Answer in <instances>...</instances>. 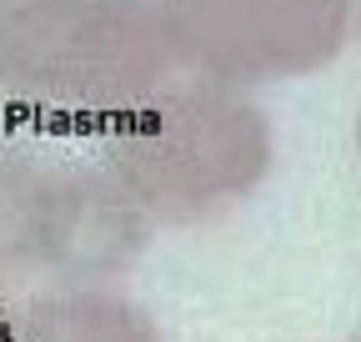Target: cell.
Listing matches in <instances>:
<instances>
[{
	"label": "cell",
	"mask_w": 361,
	"mask_h": 342,
	"mask_svg": "<svg viewBox=\"0 0 361 342\" xmlns=\"http://www.w3.org/2000/svg\"><path fill=\"white\" fill-rule=\"evenodd\" d=\"M176 76L156 0H0V101L40 121H126Z\"/></svg>",
	"instance_id": "1"
},
{
	"label": "cell",
	"mask_w": 361,
	"mask_h": 342,
	"mask_svg": "<svg viewBox=\"0 0 361 342\" xmlns=\"http://www.w3.org/2000/svg\"><path fill=\"white\" fill-rule=\"evenodd\" d=\"M276 161L271 116L251 91L171 76L151 101L111 126L106 171L156 227H201L236 211Z\"/></svg>",
	"instance_id": "2"
},
{
	"label": "cell",
	"mask_w": 361,
	"mask_h": 342,
	"mask_svg": "<svg viewBox=\"0 0 361 342\" xmlns=\"http://www.w3.org/2000/svg\"><path fill=\"white\" fill-rule=\"evenodd\" d=\"M180 76L236 91L326 71L351 40V0H156Z\"/></svg>",
	"instance_id": "3"
},
{
	"label": "cell",
	"mask_w": 361,
	"mask_h": 342,
	"mask_svg": "<svg viewBox=\"0 0 361 342\" xmlns=\"http://www.w3.org/2000/svg\"><path fill=\"white\" fill-rule=\"evenodd\" d=\"M156 222L106 166H56L35 272L56 287H111L151 242Z\"/></svg>",
	"instance_id": "4"
},
{
	"label": "cell",
	"mask_w": 361,
	"mask_h": 342,
	"mask_svg": "<svg viewBox=\"0 0 361 342\" xmlns=\"http://www.w3.org/2000/svg\"><path fill=\"white\" fill-rule=\"evenodd\" d=\"M20 342H166L121 287H45L20 307Z\"/></svg>",
	"instance_id": "5"
},
{
	"label": "cell",
	"mask_w": 361,
	"mask_h": 342,
	"mask_svg": "<svg viewBox=\"0 0 361 342\" xmlns=\"http://www.w3.org/2000/svg\"><path fill=\"white\" fill-rule=\"evenodd\" d=\"M51 177H56L51 161H40L16 141H0V277L35 272Z\"/></svg>",
	"instance_id": "6"
},
{
	"label": "cell",
	"mask_w": 361,
	"mask_h": 342,
	"mask_svg": "<svg viewBox=\"0 0 361 342\" xmlns=\"http://www.w3.org/2000/svg\"><path fill=\"white\" fill-rule=\"evenodd\" d=\"M0 342H20V307L6 292V277H0Z\"/></svg>",
	"instance_id": "7"
},
{
	"label": "cell",
	"mask_w": 361,
	"mask_h": 342,
	"mask_svg": "<svg viewBox=\"0 0 361 342\" xmlns=\"http://www.w3.org/2000/svg\"><path fill=\"white\" fill-rule=\"evenodd\" d=\"M351 40H361V0H351Z\"/></svg>",
	"instance_id": "8"
},
{
	"label": "cell",
	"mask_w": 361,
	"mask_h": 342,
	"mask_svg": "<svg viewBox=\"0 0 361 342\" xmlns=\"http://www.w3.org/2000/svg\"><path fill=\"white\" fill-rule=\"evenodd\" d=\"M356 151H361V116H356Z\"/></svg>",
	"instance_id": "9"
},
{
	"label": "cell",
	"mask_w": 361,
	"mask_h": 342,
	"mask_svg": "<svg viewBox=\"0 0 361 342\" xmlns=\"http://www.w3.org/2000/svg\"><path fill=\"white\" fill-rule=\"evenodd\" d=\"M351 342H361V337H351Z\"/></svg>",
	"instance_id": "10"
}]
</instances>
